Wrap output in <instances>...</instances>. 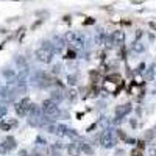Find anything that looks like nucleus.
Instances as JSON below:
<instances>
[{"mask_svg":"<svg viewBox=\"0 0 156 156\" xmlns=\"http://www.w3.org/2000/svg\"><path fill=\"white\" fill-rule=\"evenodd\" d=\"M55 53H56V50L53 48V44L50 45V42H47V41L34 51L36 59H37V61H41V62H45V64L51 62V59H53Z\"/></svg>","mask_w":156,"mask_h":156,"instance_id":"obj_1","label":"nucleus"},{"mask_svg":"<svg viewBox=\"0 0 156 156\" xmlns=\"http://www.w3.org/2000/svg\"><path fill=\"white\" fill-rule=\"evenodd\" d=\"M42 114L45 117H48V119H56V117L59 115V108H58V103H55L53 100H45L42 103Z\"/></svg>","mask_w":156,"mask_h":156,"instance_id":"obj_2","label":"nucleus"},{"mask_svg":"<svg viewBox=\"0 0 156 156\" xmlns=\"http://www.w3.org/2000/svg\"><path fill=\"white\" fill-rule=\"evenodd\" d=\"M64 39H66V41L69 42V45H70L73 50H81V48L84 47V41H83V37H81V34H78V33L69 31Z\"/></svg>","mask_w":156,"mask_h":156,"instance_id":"obj_3","label":"nucleus"},{"mask_svg":"<svg viewBox=\"0 0 156 156\" xmlns=\"http://www.w3.org/2000/svg\"><path fill=\"white\" fill-rule=\"evenodd\" d=\"M115 144H117V137H115V134L111 131V129L103 131V134L100 136V145L105 147V148H112Z\"/></svg>","mask_w":156,"mask_h":156,"instance_id":"obj_4","label":"nucleus"},{"mask_svg":"<svg viewBox=\"0 0 156 156\" xmlns=\"http://www.w3.org/2000/svg\"><path fill=\"white\" fill-rule=\"evenodd\" d=\"M34 80H36V84H37L39 87H47V86H51V84L55 83L53 78L48 76V75L44 73V72H36Z\"/></svg>","mask_w":156,"mask_h":156,"instance_id":"obj_5","label":"nucleus"},{"mask_svg":"<svg viewBox=\"0 0 156 156\" xmlns=\"http://www.w3.org/2000/svg\"><path fill=\"white\" fill-rule=\"evenodd\" d=\"M30 106H31V101L28 98H22L19 103H16L14 108H16V112L19 115H27L28 111H30Z\"/></svg>","mask_w":156,"mask_h":156,"instance_id":"obj_6","label":"nucleus"},{"mask_svg":"<svg viewBox=\"0 0 156 156\" xmlns=\"http://www.w3.org/2000/svg\"><path fill=\"white\" fill-rule=\"evenodd\" d=\"M14 148H16V139L12 136H8L2 142V145H0V153H8V151L14 150Z\"/></svg>","mask_w":156,"mask_h":156,"instance_id":"obj_7","label":"nucleus"},{"mask_svg":"<svg viewBox=\"0 0 156 156\" xmlns=\"http://www.w3.org/2000/svg\"><path fill=\"white\" fill-rule=\"evenodd\" d=\"M3 75L6 76V81L9 84H16L19 81V75L14 72V70H11V69H5L3 70Z\"/></svg>","mask_w":156,"mask_h":156,"instance_id":"obj_8","label":"nucleus"},{"mask_svg":"<svg viewBox=\"0 0 156 156\" xmlns=\"http://www.w3.org/2000/svg\"><path fill=\"white\" fill-rule=\"evenodd\" d=\"M129 111H131V106L129 105H120V106H117L115 108V117H117V120H120L123 115H126Z\"/></svg>","mask_w":156,"mask_h":156,"instance_id":"obj_9","label":"nucleus"},{"mask_svg":"<svg viewBox=\"0 0 156 156\" xmlns=\"http://www.w3.org/2000/svg\"><path fill=\"white\" fill-rule=\"evenodd\" d=\"M16 125H17V120H14V119H6V120L0 122V129H2V131H9V129H11L12 126H16Z\"/></svg>","mask_w":156,"mask_h":156,"instance_id":"obj_10","label":"nucleus"},{"mask_svg":"<svg viewBox=\"0 0 156 156\" xmlns=\"http://www.w3.org/2000/svg\"><path fill=\"white\" fill-rule=\"evenodd\" d=\"M67 151L70 156H78L81 153V147H80V142H72V144H69L67 147Z\"/></svg>","mask_w":156,"mask_h":156,"instance_id":"obj_11","label":"nucleus"},{"mask_svg":"<svg viewBox=\"0 0 156 156\" xmlns=\"http://www.w3.org/2000/svg\"><path fill=\"white\" fill-rule=\"evenodd\" d=\"M62 98H64V94L61 92L59 89H56V90H53V92H51V98H50V100H53L55 103H59Z\"/></svg>","mask_w":156,"mask_h":156,"instance_id":"obj_12","label":"nucleus"},{"mask_svg":"<svg viewBox=\"0 0 156 156\" xmlns=\"http://www.w3.org/2000/svg\"><path fill=\"white\" fill-rule=\"evenodd\" d=\"M112 41H114V44H123V33L122 31H115L114 34H112Z\"/></svg>","mask_w":156,"mask_h":156,"instance_id":"obj_13","label":"nucleus"},{"mask_svg":"<svg viewBox=\"0 0 156 156\" xmlns=\"http://www.w3.org/2000/svg\"><path fill=\"white\" fill-rule=\"evenodd\" d=\"M80 147H81V150H83L84 153H87V154H92V148H90L87 144H84V142H80Z\"/></svg>","mask_w":156,"mask_h":156,"instance_id":"obj_14","label":"nucleus"},{"mask_svg":"<svg viewBox=\"0 0 156 156\" xmlns=\"http://www.w3.org/2000/svg\"><path fill=\"white\" fill-rule=\"evenodd\" d=\"M67 98H69V100H72V101H73V100L76 98V92H75L73 89H70L69 92H67Z\"/></svg>","mask_w":156,"mask_h":156,"instance_id":"obj_15","label":"nucleus"},{"mask_svg":"<svg viewBox=\"0 0 156 156\" xmlns=\"http://www.w3.org/2000/svg\"><path fill=\"white\" fill-rule=\"evenodd\" d=\"M66 58H69V59H73V58H76V51H75L73 48H72V50H69V51H67V56H66Z\"/></svg>","mask_w":156,"mask_h":156,"instance_id":"obj_16","label":"nucleus"},{"mask_svg":"<svg viewBox=\"0 0 156 156\" xmlns=\"http://www.w3.org/2000/svg\"><path fill=\"white\" fill-rule=\"evenodd\" d=\"M36 142H37V145H41V147H44V145H45V140H44L42 137H37V139H36Z\"/></svg>","mask_w":156,"mask_h":156,"instance_id":"obj_17","label":"nucleus"},{"mask_svg":"<svg viewBox=\"0 0 156 156\" xmlns=\"http://www.w3.org/2000/svg\"><path fill=\"white\" fill-rule=\"evenodd\" d=\"M134 50H136V51H142V50H144V47H142L140 44H136V45H134Z\"/></svg>","mask_w":156,"mask_h":156,"instance_id":"obj_18","label":"nucleus"},{"mask_svg":"<svg viewBox=\"0 0 156 156\" xmlns=\"http://www.w3.org/2000/svg\"><path fill=\"white\" fill-rule=\"evenodd\" d=\"M6 114V108L5 106H0V115H5Z\"/></svg>","mask_w":156,"mask_h":156,"instance_id":"obj_19","label":"nucleus"},{"mask_svg":"<svg viewBox=\"0 0 156 156\" xmlns=\"http://www.w3.org/2000/svg\"><path fill=\"white\" fill-rule=\"evenodd\" d=\"M69 83H70V84H75V83H76L75 76H69Z\"/></svg>","mask_w":156,"mask_h":156,"instance_id":"obj_20","label":"nucleus"},{"mask_svg":"<svg viewBox=\"0 0 156 156\" xmlns=\"http://www.w3.org/2000/svg\"><path fill=\"white\" fill-rule=\"evenodd\" d=\"M59 69H61L59 66H55V69H53V73H59Z\"/></svg>","mask_w":156,"mask_h":156,"instance_id":"obj_21","label":"nucleus"},{"mask_svg":"<svg viewBox=\"0 0 156 156\" xmlns=\"http://www.w3.org/2000/svg\"><path fill=\"white\" fill-rule=\"evenodd\" d=\"M133 156H140V150H134L133 151Z\"/></svg>","mask_w":156,"mask_h":156,"instance_id":"obj_22","label":"nucleus"},{"mask_svg":"<svg viewBox=\"0 0 156 156\" xmlns=\"http://www.w3.org/2000/svg\"><path fill=\"white\" fill-rule=\"evenodd\" d=\"M151 154H153V156H156V150H153V151H151Z\"/></svg>","mask_w":156,"mask_h":156,"instance_id":"obj_23","label":"nucleus"}]
</instances>
